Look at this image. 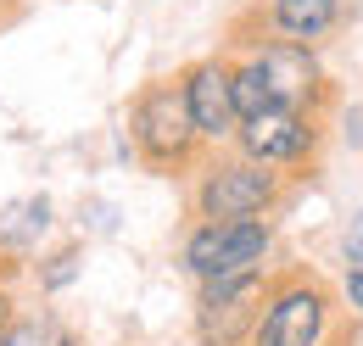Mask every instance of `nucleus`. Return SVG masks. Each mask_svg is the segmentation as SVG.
Returning <instances> with one entry per match:
<instances>
[{
	"instance_id": "nucleus-15",
	"label": "nucleus",
	"mask_w": 363,
	"mask_h": 346,
	"mask_svg": "<svg viewBox=\"0 0 363 346\" xmlns=\"http://www.w3.org/2000/svg\"><path fill=\"white\" fill-rule=\"evenodd\" d=\"M341 296H347V307H358V313H363V268H347V279H341Z\"/></svg>"
},
{
	"instance_id": "nucleus-11",
	"label": "nucleus",
	"mask_w": 363,
	"mask_h": 346,
	"mask_svg": "<svg viewBox=\"0 0 363 346\" xmlns=\"http://www.w3.org/2000/svg\"><path fill=\"white\" fill-rule=\"evenodd\" d=\"M0 346H79V335H73L50 307H28V313H11Z\"/></svg>"
},
{
	"instance_id": "nucleus-12",
	"label": "nucleus",
	"mask_w": 363,
	"mask_h": 346,
	"mask_svg": "<svg viewBox=\"0 0 363 346\" xmlns=\"http://www.w3.org/2000/svg\"><path fill=\"white\" fill-rule=\"evenodd\" d=\"M229 62H235V112L252 118V112L274 106V95H269V84H263V73H257V62H252L246 50H229Z\"/></svg>"
},
{
	"instance_id": "nucleus-1",
	"label": "nucleus",
	"mask_w": 363,
	"mask_h": 346,
	"mask_svg": "<svg viewBox=\"0 0 363 346\" xmlns=\"http://www.w3.org/2000/svg\"><path fill=\"white\" fill-rule=\"evenodd\" d=\"M190 179V218L196 223H240V218H269L285 201V173L240 157L235 145L201 151Z\"/></svg>"
},
{
	"instance_id": "nucleus-2",
	"label": "nucleus",
	"mask_w": 363,
	"mask_h": 346,
	"mask_svg": "<svg viewBox=\"0 0 363 346\" xmlns=\"http://www.w3.org/2000/svg\"><path fill=\"white\" fill-rule=\"evenodd\" d=\"M129 145L151 173H190L201 162V134L190 123V106H184L179 73H162V79H145L129 101Z\"/></svg>"
},
{
	"instance_id": "nucleus-17",
	"label": "nucleus",
	"mask_w": 363,
	"mask_h": 346,
	"mask_svg": "<svg viewBox=\"0 0 363 346\" xmlns=\"http://www.w3.org/2000/svg\"><path fill=\"white\" fill-rule=\"evenodd\" d=\"M6 17H11V0H0V23H6Z\"/></svg>"
},
{
	"instance_id": "nucleus-4",
	"label": "nucleus",
	"mask_w": 363,
	"mask_h": 346,
	"mask_svg": "<svg viewBox=\"0 0 363 346\" xmlns=\"http://www.w3.org/2000/svg\"><path fill=\"white\" fill-rule=\"evenodd\" d=\"M274 252L269 218H240V223H190L179 246V262L196 274V285L229 279V274H257Z\"/></svg>"
},
{
	"instance_id": "nucleus-10",
	"label": "nucleus",
	"mask_w": 363,
	"mask_h": 346,
	"mask_svg": "<svg viewBox=\"0 0 363 346\" xmlns=\"http://www.w3.org/2000/svg\"><path fill=\"white\" fill-rule=\"evenodd\" d=\"M50 223H56L50 196H17V201H6L0 207V257H11V262L34 257L40 240L50 235Z\"/></svg>"
},
{
	"instance_id": "nucleus-7",
	"label": "nucleus",
	"mask_w": 363,
	"mask_h": 346,
	"mask_svg": "<svg viewBox=\"0 0 363 346\" xmlns=\"http://www.w3.org/2000/svg\"><path fill=\"white\" fill-rule=\"evenodd\" d=\"M269 296V274H229V279H207L196 291V341L201 346H246L252 324Z\"/></svg>"
},
{
	"instance_id": "nucleus-14",
	"label": "nucleus",
	"mask_w": 363,
	"mask_h": 346,
	"mask_svg": "<svg viewBox=\"0 0 363 346\" xmlns=\"http://www.w3.org/2000/svg\"><path fill=\"white\" fill-rule=\"evenodd\" d=\"M341 257H347V268H363V213H352L347 235H341Z\"/></svg>"
},
{
	"instance_id": "nucleus-8",
	"label": "nucleus",
	"mask_w": 363,
	"mask_h": 346,
	"mask_svg": "<svg viewBox=\"0 0 363 346\" xmlns=\"http://www.w3.org/2000/svg\"><path fill=\"white\" fill-rule=\"evenodd\" d=\"M179 89H184V106H190V123H196V134H201V145H207V151L229 145V140H235V123H240V112H235V62H229V50L184 62L179 67Z\"/></svg>"
},
{
	"instance_id": "nucleus-9",
	"label": "nucleus",
	"mask_w": 363,
	"mask_h": 346,
	"mask_svg": "<svg viewBox=\"0 0 363 346\" xmlns=\"http://www.w3.org/2000/svg\"><path fill=\"white\" fill-rule=\"evenodd\" d=\"M341 17H347V0H257V11H252L257 34L308 45V50L330 40L341 28Z\"/></svg>"
},
{
	"instance_id": "nucleus-6",
	"label": "nucleus",
	"mask_w": 363,
	"mask_h": 346,
	"mask_svg": "<svg viewBox=\"0 0 363 346\" xmlns=\"http://www.w3.org/2000/svg\"><path fill=\"white\" fill-rule=\"evenodd\" d=\"M235 50H246L269 84L274 106H302V112H324L330 106V73L318 67V50L291 40H269V34H235Z\"/></svg>"
},
{
	"instance_id": "nucleus-3",
	"label": "nucleus",
	"mask_w": 363,
	"mask_h": 346,
	"mask_svg": "<svg viewBox=\"0 0 363 346\" xmlns=\"http://www.w3.org/2000/svg\"><path fill=\"white\" fill-rule=\"evenodd\" d=\"M330 335H335L330 291L308 274H285V279H269V296L246 346H330Z\"/></svg>"
},
{
	"instance_id": "nucleus-5",
	"label": "nucleus",
	"mask_w": 363,
	"mask_h": 346,
	"mask_svg": "<svg viewBox=\"0 0 363 346\" xmlns=\"http://www.w3.org/2000/svg\"><path fill=\"white\" fill-rule=\"evenodd\" d=\"M318 140H324V112H302V106H263L252 118L235 123V151L263 162V168H313Z\"/></svg>"
},
{
	"instance_id": "nucleus-13",
	"label": "nucleus",
	"mask_w": 363,
	"mask_h": 346,
	"mask_svg": "<svg viewBox=\"0 0 363 346\" xmlns=\"http://www.w3.org/2000/svg\"><path fill=\"white\" fill-rule=\"evenodd\" d=\"M79 274H84V252H79V246H62V252L40 257V268H34V279H40V291H45V296L67 291Z\"/></svg>"
},
{
	"instance_id": "nucleus-16",
	"label": "nucleus",
	"mask_w": 363,
	"mask_h": 346,
	"mask_svg": "<svg viewBox=\"0 0 363 346\" xmlns=\"http://www.w3.org/2000/svg\"><path fill=\"white\" fill-rule=\"evenodd\" d=\"M11 313H17V296H11V285L0 279V335H6V324H11Z\"/></svg>"
}]
</instances>
